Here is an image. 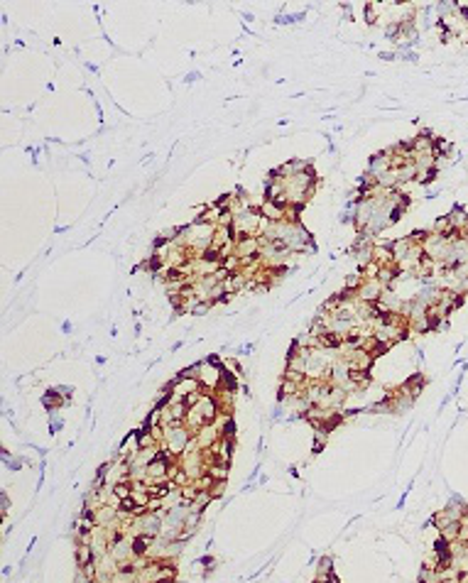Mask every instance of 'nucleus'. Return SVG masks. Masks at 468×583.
I'll list each match as a JSON object with an SVG mask.
<instances>
[{
  "mask_svg": "<svg viewBox=\"0 0 468 583\" xmlns=\"http://www.w3.org/2000/svg\"><path fill=\"white\" fill-rule=\"evenodd\" d=\"M348 380L353 385H368L370 382V372L360 370V368H348Z\"/></svg>",
  "mask_w": 468,
  "mask_h": 583,
  "instance_id": "1",
  "label": "nucleus"
},
{
  "mask_svg": "<svg viewBox=\"0 0 468 583\" xmlns=\"http://www.w3.org/2000/svg\"><path fill=\"white\" fill-rule=\"evenodd\" d=\"M111 490H113V495H115L118 500H125V497H130V495H133V485H130L128 481H120V483H115Z\"/></svg>",
  "mask_w": 468,
  "mask_h": 583,
  "instance_id": "2",
  "label": "nucleus"
},
{
  "mask_svg": "<svg viewBox=\"0 0 468 583\" xmlns=\"http://www.w3.org/2000/svg\"><path fill=\"white\" fill-rule=\"evenodd\" d=\"M147 542H150V537H145V534H140V537L133 539L130 549H133L135 556H145V554H147Z\"/></svg>",
  "mask_w": 468,
  "mask_h": 583,
  "instance_id": "3",
  "label": "nucleus"
},
{
  "mask_svg": "<svg viewBox=\"0 0 468 583\" xmlns=\"http://www.w3.org/2000/svg\"><path fill=\"white\" fill-rule=\"evenodd\" d=\"M319 569H321V576H326V571L331 573V559H329V556H323V559H321V566H319Z\"/></svg>",
  "mask_w": 468,
  "mask_h": 583,
  "instance_id": "4",
  "label": "nucleus"
}]
</instances>
